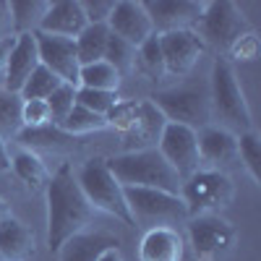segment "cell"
<instances>
[{
  "label": "cell",
  "mask_w": 261,
  "mask_h": 261,
  "mask_svg": "<svg viewBox=\"0 0 261 261\" xmlns=\"http://www.w3.org/2000/svg\"><path fill=\"white\" fill-rule=\"evenodd\" d=\"M94 209L84 199L68 165H63L47 180V246L53 253L63 248L65 241L84 232L92 222Z\"/></svg>",
  "instance_id": "obj_1"
},
{
  "label": "cell",
  "mask_w": 261,
  "mask_h": 261,
  "mask_svg": "<svg viewBox=\"0 0 261 261\" xmlns=\"http://www.w3.org/2000/svg\"><path fill=\"white\" fill-rule=\"evenodd\" d=\"M107 167H110L113 178L123 188H151V191H165V193L180 196L183 180L165 162V157L157 151V146L118 154L113 160H107Z\"/></svg>",
  "instance_id": "obj_2"
},
{
  "label": "cell",
  "mask_w": 261,
  "mask_h": 261,
  "mask_svg": "<svg viewBox=\"0 0 261 261\" xmlns=\"http://www.w3.org/2000/svg\"><path fill=\"white\" fill-rule=\"evenodd\" d=\"M209 110L217 125L230 130L232 136H241L253 130V118L243 89L238 84L232 65L225 58H217L212 65V92H209Z\"/></svg>",
  "instance_id": "obj_3"
},
{
  "label": "cell",
  "mask_w": 261,
  "mask_h": 261,
  "mask_svg": "<svg viewBox=\"0 0 261 261\" xmlns=\"http://www.w3.org/2000/svg\"><path fill=\"white\" fill-rule=\"evenodd\" d=\"M105 118L107 128H115L123 141L130 146V151L154 149L167 123L162 113L151 105V99H120Z\"/></svg>",
  "instance_id": "obj_4"
},
{
  "label": "cell",
  "mask_w": 261,
  "mask_h": 261,
  "mask_svg": "<svg viewBox=\"0 0 261 261\" xmlns=\"http://www.w3.org/2000/svg\"><path fill=\"white\" fill-rule=\"evenodd\" d=\"M76 183L94 212L113 214L115 220H123L125 225H134L128 204H125V196H123V186L113 178L110 167H107V160H102V157L86 160L79 167Z\"/></svg>",
  "instance_id": "obj_5"
},
{
  "label": "cell",
  "mask_w": 261,
  "mask_h": 261,
  "mask_svg": "<svg viewBox=\"0 0 261 261\" xmlns=\"http://www.w3.org/2000/svg\"><path fill=\"white\" fill-rule=\"evenodd\" d=\"M130 220L151 227H172L188 220V212L180 196L151 191V188H123Z\"/></svg>",
  "instance_id": "obj_6"
},
{
  "label": "cell",
  "mask_w": 261,
  "mask_h": 261,
  "mask_svg": "<svg viewBox=\"0 0 261 261\" xmlns=\"http://www.w3.org/2000/svg\"><path fill=\"white\" fill-rule=\"evenodd\" d=\"M235 196V186L227 178V172L220 170H199L180 186V199L186 204L188 217L214 214L225 206H230Z\"/></svg>",
  "instance_id": "obj_7"
},
{
  "label": "cell",
  "mask_w": 261,
  "mask_h": 261,
  "mask_svg": "<svg viewBox=\"0 0 261 261\" xmlns=\"http://www.w3.org/2000/svg\"><path fill=\"white\" fill-rule=\"evenodd\" d=\"M151 105L162 113L167 123H178L193 130H201L212 125V110H209V97L193 89H170L157 92L151 97Z\"/></svg>",
  "instance_id": "obj_8"
},
{
  "label": "cell",
  "mask_w": 261,
  "mask_h": 261,
  "mask_svg": "<svg viewBox=\"0 0 261 261\" xmlns=\"http://www.w3.org/2000/svg\"><path fill=\"white\" fill-rule=\"evenodd\" d=\"M246 32H251V27L243 13L238 11V6L227 3V0H217V3H206L196 34L204 39V45H214L217 50H230L232 42Z\"/></svg>",
  "instance_id": "obj_9"
},
{
  "label": "cell",
  "mask_w": 261,
  "mask_h": 261,
  "mask_svg": "<svg viewBox=\"0 0 261 261\" xmlns=\"http://www.w3.org/2000/svg\"><path fill=\"white\" fill-rule=\"evenodd\" d=\"M157 151L165 157V162L178 172V178L186 180L193 172L201 170V160H199V141H196V130L178 125V123H165L160 141H157Z\"/></svg>",
  "instance_id": "obj_10"
},
{
  "label": "cell",
  "mask_w": 261,
  "mask_h": 261,
  "mask_svg": "<svg viewBox=\"0 0 261 261\" xmlns=\"http://www.w3.org/2000/svg\"><path fill=\"white\" fill-rule=\"evenodd\" d=\"M157 37H160V50L165 60V76H175V79L188 76L206 50L204 39L196 34V29L165 32Z\"/></svg>",
  "instance_id": "obj_11"
},
{
  "label": "cell",
  "mask_w": 261,
  "mask_h": 261,
  "mask_svg": "<svg viewBox=\"0 0 261 261\" xmlns=\"http://www.w3.org/2000/svg\"><path fill=\"white\" fill-rule=\"evenodd\" d=\"M144 8L149 13L154 34H165V32L196 29L206 3H196V0H146Z\"/></svg>",
  "instance_id": "obj_12"
},
{
  "label": "cell",
  "mask_w": 261,
  "mask_h": 261,
  "mask_svg": "<svg viewBox=\"0 0 261 261\" xmlns=\"http://www.w3.org/2000/svg\"><path fill=\"white\" fill-rule=\"evenodd\" d=\"M37 39V53H39V63L47 71H53L63 84H71L79 89V58H76V45L73 39L65 37H53V34H34Z\"/></svg>",
  "instance_id": "obj_13"
},
{
  "label": "cell",
  "mask_w": 261,
  "mask_h": 261,
  "mask_svg": "<svg viewBox=\"0 0 261 261\" xmlns=\"http://www.w3.org/2000/svg\"><path fill=\"white\" fill-rule=\"evenodd\" d=\"M107 29H110V34L128 42L130 47H139L149 37H154L149 13L144 3H136V0H118L110 18H107Z\"/></svg>",
  "instance_id": "obj_14"
},
{
  "label": "cell",
  "mask_w": 261,
  "mask_h": 261,
  "mask_svg": "<svg viewBox=\"0 0 261 261\" xmlns=\"http://www.w3.org/2000/svg\"><path fill=\"white\" fill-rule=\"evenodd\" d=\"M196 141H199V160L206 165V170H220L225 172L238 162V136L220 125H206L196 130Z\"/></svg>",
  "instance_id": "obj_15"
},
{
  "label": "cell",
  "mask_w": 261,
  "mask_h": 261,
  "mask_svg": "<svg viewBox=\"0 0 261 261\" xmlns=\"http://www.w3.org/2000/svg\"><path fill=\"white\" fill-rule=\"evenodd\" d=\"M188 235H191V246L201 256L227 251L235 243V227L227 220H222L220 214L193 217L191 225H188Z\"/></svg>",
  "instance_id": "obj_16"
},
{
  "label": "cell",
  "mask_w": 261,
  "mask_h": 261,
  "mask_svg": "<svg viewBox=\"0 0 261 261\" xmlns=\"http://www.w3.org/2000/svg\"><path fill=\"white\" fill-rule=\"evenodd\" d=\"M37 68H39V53H37L34 34H16L13 50L6 65V76H3V89L18 94Z\"/></svg>",
  "instance_id": "obj_17"
},
{
  "label": "cell",
  "mask_w": 261,
  "mask_h": 261,
  "mask_svg": "<svg viewBox=\"0 0 261 261\" xmlns=\"http://www.w3.org/2000/svg\"><path fill=\"white\" fill-rule=\"evenodd\" d=\"M84 29H86V16L81 8V0H58V3H50L45 18L39 24L42 34L65 37V39H76Z\"/></svg>",
  "instance_id": "obj_18"
},
{
  "label": "cell",
  "mask_w": 261,
  "mask_h": 261,
  "mask_svg": "<svg viewBox=\"0 0 261 261\" xmlns=\"http://www.w3.org/2000/svg\"><path fill=\"white\" fill-rule=\"evenodd\" d=\"M141 261H183V238L172 227H151L139 243Z\"/></svg>",
  "instance_id": "obj_19"
},
{
  "label": "cell",
  "mask_w": 261,
  "mask_h": 261,
  "mask_svg": "<svg viewBox=\"0 0 261 261\" xmlns=\"http://www.w3.org/2000/svg\"><path fill=\"white\" fill-rule=\"evenodd\" d=\"M34 256V235L16 217L0 227V261H29Z\"/></svg>",
  "instance_id": "obj_20"
},
{
  "label": "cell",
  "mask_w": 261,
  "mask_h": 261,
  "mask_svg": "<svg viewBox=\"0 0 261 261\" xmlns=\"http://www.w3.org/2000/svg\"><path fill=\"white\" fill-rule=\"evenodd\" d=\"M118 246L115 238L102 232H79L71 241H65L60 253V261H97L102 251Z\"/></svg>",
  "instance_id": "obj_21"
},
{
  "label": "cell",
  "mask_w": 261,
  "mask_h": 261,
  "mask_svg": "<svg viewBox=\"0 0 261 261\" xmlns=\"http://www.w3.org/2000/svg\"><path fill=\"white\" fill-rule=\"evenodd\" d=\"M107 39H110V29H107V24H86V29L73 39L79 65H89V63L105 60Z\"/></svg>",
  "instance_id": "obj_22"
},
{
  "label": "cell",
  "mask_w": 261,
  "mask_h": 261,
  "mask_svg": "<svg viewBox=\"0 0 261 261\" xmlns=\"http://www.w3.org/2000/svg\"><path fill=\"white\" fill-rule=\"evenodd\" d=\"M47 8V0H13V3H8L13 34H37Z\"/></svg>",
  "instance_id": "obj_23"
},
{
  "label": "cell",
  "mask_w": 261,
  "mask_h": 261,
  "mask_svg": "<svg viewBox=\"0 0 261 261\" xmlns=\"http://www.w3.org/2000/svg\"><path fill=\"white\" fill-rule=\"evenodd\" d=\"M21 110H24V99H21V94L0 89V141H3L6 146L13 139H18V134L24 130Z\"/></svg>",
  "instance_id": "obj_24"
},
{
  "label": "cell",
  "mask_w": 261,
  "mask_h": 261,
  "mask_svg": "<svg viewBox=\"0 0 261 261\" xmlns=\"http://www.w3.org/2000/svg\"><path fill=\"white\" fill-rule=\"evenodd\" d=\"M8 167H13V172L24 180L27 186L37 188L42 183H47L50 175H47V167L42 162V157L37 154L34 149H18L8 157Z\"/></svg>",
  "instance_id": "obj_25"
},
{
  "label": "cell",
  "mask_w": 261,
  "mask_h": 261,
  "mask_svg": "<svg viewBox=\"0 0 261 261\" xmlns=\"http://www.w3.org/2000/svg\"><path fill=\"white\" fill-rule=\"evenodd\" d=\"M120 73L110 63H89L79 68V89H97V92H118Z\"/></svg>",
  "instance_id": "obj_26"
},
{
  "label": "cell",
  "mask_w": 261,
  "mask_h": 261,
  "mask_svg": "<svg viewBox=\"0 0 261 261\" xmlns=\"http://www.w3.org/2000/svg\"><path fill=\"white\" fill-rule=\"evenodd\" d=\"M58 128L63 130L65 136H71V139H76V136H89V134H99V130L107 128V118H102V115H97V113H92V110H86V107L76 105L73 110L58 123Z\"/></svg>",
  "instance_id": "obj_27"
},
{
  "label": "cell",
  "mask_w": 261,
  "mask_h": 261,
  "mask_svg": "<svg viewBox=\"0 0 261 261\" xmlns=\"http://www.w3.org/2000/svg\"><path fill=\"white\" fill-rule=\"evenodd\" d=\"M136 68L151 79V81H160L165 76V60H162V50H160V37H149L144 45L136 47Z\"/></svg>",
  "instance_id": "obj_28"
},
{
  "label": "cell",
  "mask_w": 261,
  "mask_h": 261,
  "mask_svg": "<svg viewBox=\"0 0 261 261\" xmlns=\"http://www.w3.org/2000/svg\"><path fill=\"white\" fill-rule=\"evenodd\" d=\"M238 162H243L251 180L261 186V141L253 130L238 136Z\"/></svg>",
  "instance_id": "obj_29"
},
{
  "label": "cell",
  "mask_w": 261,
  "mask_h": 261,
  "mask_svg": "<svg viewBox=\"0 0 261 261\" xmlns=\"http://www.w3.org/2000/svg\"><path fill=\"white\" fill-rule=\"evenodd\" d=\"M60 84H63V81L39 63V68L29 76V81L24 84V89H21L18 94H21V99H47Z\"/></svg>",
  "instance_id": "obj_30"
},
{
  "label": "cell",
  "mask_w": 261,
  "mask_h": 261,
  "mask_svg": "<svg viewBox=\"0 0 261 261\" xmlns=\"http://www.w3.org/2000/svg\"><path fill=\"white\" fill-rule=\"evenodd\" d=\"M105 63H110L113 68L120 73H130L136 68V47H130L128 42H123L120 37L110 34V39H107V50H105Z\"/></svg>",
  "instance_id": "obj_31"
},
{
  "label": "cell",
  "mask_w": 261,
  "mask_h": 261,
  "mask_svg": "<svg viewBox=\"0 0 261 261\" xmlns=\"http://www.w3.org/2000/svg\"><path fill=\"white\" fill-rule=\"evenodd\" d=\"M120 102L118 92H97V89H76V105L86 107V110H92L97 115H107L113 110V107Z\"/></svg>",
  "instance_id": "obj_32"
},
{
  "label": "cell",
  "mask_w": 261,
  "mask_h": 261,
  "mask_svg": "<svg viewBox=\"0 0 261 261\" xmlns=\"http://www.w3.org/2000/svg\"><path fill=\"white\" fill-rule=\"evenodd\" d=\"M45 102H47V107H50L53 123L58 125V123H60V120L76 107V86H71V84H60Z\"/></svg>",
  "instance_id": "obj_33"
},
{
  "label": "cell",
  "mask_w": 261,
  "mask_h": 261,
  "mask_svg": "<svg viewBox=\"0 0 261 261\" xmlns=\"http://www.w3.org/2000/svg\"><path fill=\"white\" fill-rule=\"evenodd\" d=\"M21 118H24V128H29V130H39V128L53 125V115H50V107H47L45 99H24Z\"/></svg>",
  "instance_id": "obj_34"
},
{
  "label": "cell",
  "mask_w": 261,
  "mask_h": 261,
  "mask_svg": "<svg viewBox=\"0 0 261 261\" xmlns=\"http://www.w3.org/2000/svg\"><path fill=\"white\" fill-rule=\"evenodd\" d=\"M81 8L86 24H107V18L115 8V0H81Z\"/></svg>",
  "instance_id": "obj_35"
},
{
  "label": "cell",
  "mask_w": 261,
  "mask_h": 261,
  "mask_svg": "<svg viewBox=\"0 0 261 261\" xmlns=\"http://www.w3.org/2000/svg\"><path fill=\"white\" fill-rule=\"evenodd\" d=\"M235 60H253L256 55H258V37L253 34V32H246L243 37H238L232 45H230V50H227Z\"/></svg>",
  "instance_id": "obj_36"
},
{
  "label": "cell",
  "mask_w": 261,
  "mask_h": 261,
  "mask_svg": "<svg viewBox=\"0 0 261 261\" xmlns=\"http://www.w3.org/2000/svg\"><path fill=\"white\" fill-rule=\"evenodd\" d=\"M13 37V24H11V11L8 3H0V39Z\"/></svg>",
  "instance_id": "obj_37"
},
{
  "label": "cell",
  "mask_w": 261,
  "mask_h": 261,
  "mask_svg": "<svg viewBox=\"0 0 261 261\" xmlns=\"http://www.w3.org/2000/svg\"><path fill=\"white\" fill-rule=\"evenodd\" d=\"M13 42H16V34L0 39V79L6 76V65H8V55H11V50H13Z\"/></svg>",
  "instance_id": "obj_38"
},
{
  "label": "cell",
  "mask_w": 261,
  "mask_h": 261,
  "mask_svg": "<svg viewBox=\"0 0 261 261\" xmlns=\"http://www.w3.org/2000/svg\"><path fill=\"white\" fill-rule=\"evenodd\" d=\"M97 261H123V253H120V248H118V246H113V248L102 251Z\"/></svg>",
  "instance_id": "obj_39"
},
{
  "label": "cell",
  "mask_w": 261,
  "mask_h": 261,
  "mask_svg": "<svg viewBox=\"0 0 261 261\" xmlns=\"http://www.w3.org/2000/svg\"><path fill=\"white\" fill-rule=\"evenodd\" d=\"M11 217H13V214H11V206H8L3 199H0V227H3V225L11 220Z\"/></svg>",
  "instance_id": "obj_40"
}]
</instances>
